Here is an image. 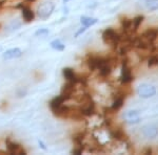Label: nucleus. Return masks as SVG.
I'll return each mask as SVG.
<instances>
[{
    "instance_id": "obj_11",
    "label": "nucleus",
    "mask_w": 158,
    "mask_h": 155,
    "mask_svg": "<svg viewBox=\"0 0 158 155\" xmlns=\"http://www.w3.org/2000/svg\"><path fill=\"white\" fill-rule=\"evenodd\" d=\"M7 150L11 154H24V150L22 149V147L18 144L12 143V141H7L6 143Z\"/></svg>"
},
{
    "instance_id": "obj_6",
    "label": "nucleus",
    "mask_w": 158,
    "mask_h": 155,
    "mask_svg": "<svg viewBox=\"0 0 158 155\" xmlns=\"http://www.w3.org/2000/svg\"><path fill=\"white\" fill-rule=\"evenodd\" d=\"M123 119L124 122L129 124H138L140 122V115L139 112L136 110H128L123 113Z\"/></svg>"
},
{
    "instance_id": "obj_3",
    "label": "nucleus",
    "mask_w": 158,
    "mask_h": 155,
    "mask_svg": "<svg viewBox=\"0 0 158 155\" xmlns=\"http://www.w3.org/2000/svg\"><path fill=\"white\" fill-rule=\"evenodd\" d=\"M137 95L142 99H150L156 95V88L150 84H140L137 87Z\"/></svg>"
},
{
    "instance_id": "obj_1",
    "label": "nucleus",
    "mask_w": 158,
    "mask_h": 155,
    "mask_svg": "<svg viewBox=\"0 0 158 155\" xmlns=\"http://www.w3.org/2000/svg\"><path fill=\"white\" fill-rule=\"evenodd\" d=\"M54 9H55V4L53 2H43V3L40 4L38 6V10H37V15L40 19H48L51 15L53 14L54 12Z\"/></svg>"
},
{
    "instance_id": "obj_26",
    "label": "nucleus",
    "mask_w": 158,
    "mask_h": 155,
    "mask_svg": "<svg viewBox=\"0 0 158 155\" xmlns=\"http://www.w3.org/2000/svg\"><path fill=\"white\" fill-rule=\"evenodd\" d=\"M1 50H2V46L0 45V52H1Z\"/></svg>"
},
{
    "instance_id": "obj_13",
    "label": "nucleus",
    "mask_w": 158,
    "mask_h": 155,
    "mask_svg": "<svg viewBox=\"0 0 158 155\" xmlns=\"http://www.w3.org/2000/svg\"><path fill=\"white\" fill-rule=\"evenodd\" d=\"M62 73L63 76H64V78L67 79V81H73V82H77V78H76V75L75 72H74V70L72 68H63L62 70Z\"/></svg>"
},
{
    "instance_id": "obj_15",
    "label": "nucleus",
    "mask_w": 158,
    "mask_h": 155,
    "mask_svg": "<svg viewBox=\"0 0 158 155\" xmlns=\"http://www.w3.org/2000/svg\"><path fill=\"white\" fill-rule=\"evenodd\" d=\"M51 47H52L53 49H55V50L61 52V50H63L65 48V45L63 44V43L61 42L59 39H56V40H53V41L51 42Z\"/></svg>"
},
{
    "instance_id": "obj_8",
    "label": "nucleus",
    "mask_w": 158,
    "mask_h": 155,
    "mask_svg": "<svg viewBox=\"0 0 158 155\" xmlns=\"http://www.w3.org/2000/svg\"><path fill=\"white\" fill-rule=\"evenodd\" d=\"M22 56V50L18 47L15 48H11V49L6 50L3 55H2V58L4 60H12V59H17V58L21 57Z\"/></svg>"
},
{
    "instance_id": "obj_16",
    "label": "nucleus",
    "mask_w": 158,
    "mask_h": 155,
    "mask_svg": "<svg viewBox=\"0 0 158 155\" xmlns=\"http://www.w3.org/2000/svg\"><path fill=\"white\" fill-rule=\"evenodd\" d=\"M122 104H123V98H117L115 101H114L113 105H112V109L114 111L119 110L122 107Z\"/></svg>"
},
{
    "instance_id": "obj_4",
    "label": "nucleus",
    "mask_w": 158,
    "mask_h": 155,
    "mask_svg": "<svg viewBox=\"0 0 158 155\" xmlns=\"http://www.w3.org/2000/svg\"><path fill=\"white\" fill-rule=\"evenodd\" d=\"M106 63H109V60L104 59L101 57H91L88 60V65L90 67V69L95 70V69H100L103 65H106Z\"/></svg>"
},
{
    "instance_id": "obj_20",
    "label": "nucleus",
    "mask_w": 158,
    "mask_h": 155,
    "mask_svg": "<svg viewBox=\"0 0 158 155\" xmlns=\"http://www.w3.org/2000/svg\"><path fill=\"white\" fill-rule=\"evenodd\" d=\"M148 7H149L150 11H156L158 10V1H154V2H148Z\"/></svg>"
},
{
    "instance_id": "obj_10",
    "label": "nucleus",
    "mask_w": 158,
    "mask_h": 155,
    "mask_svg": "<svg viewBox=\"0 0 158 155\" xmlns=\"http://www.w3.org/2000/svg\"><path fill=\"white\" fill-rule=\"evenodd\" d=\"M64 102H65V100L62 95H58V96H56V98L53 99V100L50 102V107H51V109H52L53 112L57 111L58 109L63 105Z\"/></svg>"
},
{
    "instance_id": "obj_5",
    "label": "nucleus",
    "mask_w": 158,
    "mask_h": 155,
    "mask_svg": "<svg viewBox=\"0 0 158 155\" xmlns=\"http://www.w3.org/2000/svg\"><path fill=\"white\" fill-rule=\"evenodd\" d=\"M141 132L144 137L153 139L158 135V127L156 125H153V124H149V125L142 127Z\"/></svg>"
},
{
    "instance_id": "obj_17",
    "label": "nucleus",
    "mask_w": 158,
    "mask_h": 155,
    "mask_svg": "<svg viewBox=\"0 0 158 155\" xmlns=\"http://www.w3.org/2000/svg\"><path fill=\"white\" fill-rule=\"evenodd\" d=\"M20 26H21V22L18 21V20H14V21H12L11 23L7 25L6 29L9 30V32H12V30L18 29Z\"/></svg>"
},
{
    "instance_id": "obj_7",
    "label": "nucleus",
    "mask_w": 158,
    "mask_h": 155,
    "mask_svg": "<svg viewBox=\"0 0 158 155\" xmlns=\"http://www.w3.org/2000/svg\"><path fill=\"white\" fill-rule=\"evenodd\" d=\"M120 79H121V82L123 84H128L133 81V76H132V72L127 63H123V65H122Z\"/></svg>"
},
{
    "instance_id": "obj_22",
    "label": "nucleus",
    "mask_w": 158,
    "mask_h": 155,
    "mask_svg": "<svg viewBox=\"0 0 158 155\" xmlns=\"http://www.w3.org/2000/svg\"><path fill=\"white\" fill-rule=\"evenodd\" d=\"M86 29H88V27H86V26H83V27H81V29H79L78 32H77V33H76V34H75V38H78L79 36H80L81 34H83V33H85V30H86Z\"/></svg>"
},
{
    "instance_id": "obj_18",
    "label": "nucleus",
    "mask_w": 158,
    "mask_h": 155,
    "mask_svg": "<svg viewBox=\"0 0 158 155\" xmlns=\"http://www.w3.org/2000/svg\"><path fill=\"white\" fill-rule=\"evenodd\" d=\"M142 20H143V16H138L133 19V29H132L133 32H136V30L138 29V27H139V25L141 24Z\"/></svg>"
},
{
    "instance_id": "obj_24",
    "label": "nucleus",
    "mask_w": 158,
    "mask_h": 155,
    "mask_svg": "<svg viewBox=\"0 0 158 155\" xmlns=\"http://www.w3.org/2000/svg\"><path fill=\"white\" fill-rule=\"evenodd\" d=\"M70 1V0H63V2H64V3H67V2H69Z\"/></svg>"
},
{
    "instance_id": "obj_25",
    "label": "nucleus",
    "mask_w": 158,
    "mask_h": 155,
    "mask_svg": "<svg viewBox=\"0 0 158 155\" xmlns=\"http://www.w3.org/2000/svg\"><path fill=\"white\" fill-rule=\"evenodd\" d=\"M27 1H30V2H33V1H35V0H27Z\"/></svg>"
},
{
    "instance_id": "obj_14",
    "label": "nucleus",
    "mask_w": 158,
    "mask_h": 155,
    "mask_svg": "<svg viewBox=\"0 0 158 155\" xmlns=\"http://www.w3.org/2000/svg\"><path fill=\"white\" fill-rule=\"evenodd\" d=\"M97 21H98V20L96 19V18H92V17H88V16H82L80 18L81 24H83L86 27L92 26V25L96 24V23H97Z\"/></svg>"
},
{
    "instance_id": "obj_12",
    "label": "nucleus",
    "mask_w": 158,
    "mask_h": 155,
    "mask_svg": "<svg viewBox=\"0 0 158 155\" xmlns=\"http://www.w3.org/2000/svg\"><path fill=\"white\" fill-rule=\"evenodd\" d=\"M21 12H22V17H23L25 22H31L34 20V17H35L34 12H33L29 6H22Z\"/></svg>"
},
{
    "instance_id": "obj_23",
    "label": "nucleus",
    "mask_w": 158,
    "mask_h": 155,
    "mask_svg": "<svg viewBox=\"0 0 158 155\" xmlns=\"http://www.w3.org/2000/svg\"><path fill=\"white\" fill-rule=\"evenodd\" d=\"M38 144H39V146L41 147V148H42L43 150H47V148H45V146H44V144H43L42 141H38Z\"/></svg>"
},
{
    "instance_id": "obj_9",
    "label": "nucleus",
    "mask_w": 158,
    "mask_h": 155,
    "mask_svg": "<svg viewBox=\"0 0 158 155\" xmlns=\"http://www.w3.org/2000/svg\"><path fill=\"white\" fill-rule=\"evenodd\" d=\"M141 37L143 38V39H146L148 42L153 43L155 40H156V38L158 37V29H156V27H152V29H147L146 32L142 34Z\"/></svg>"
},
{
    "instance_id": "obj_2",
    "label": "nucleus",
    "mask_w": 158,
    "mask_h": 155,
    "mask_svg": "<svg viewBox=\"0 0 158 155\" xmlns=\"http://www.w3.org/2000/svg\"><path fill=\"white\" fill-rule=\"evenodd\" d=\"M102 40L106 44L112 45V46H115L120 41V36L112 29H106L102 33Z\"/></svg>"
},
{
    "instance_id": "obj_19",
    "label": "nucleus",
    "mask_w": 158,
    "mask_h": 155,
    "mask_svg": "<svg viewBox=\"0 0 158 155\" xmlns=\"http://www.w3.org/2000/svg\"><path fill=\"white\" fill-rule=\"evenodd\" d=\"M50 34V30L48 29H40L35 33V36L36 37H47Z\"/></svg>"
},
{
    "instance_id": "obj_21",
    "label": "nucleus",
    "mask_w": 158,
    "mask_h": 155,
    "mask_svg": "<svg viewBox=\"0 0 158 155\" xmlns=\"http://www.w3.org/2000/svg\"><path fill=\"white\" fill-rule=\"evenodd\" d=\"M148 65H149L150 67H152V66H154V65H158V57H156V56H154V57H151V58H150Z\"/></svg>"
}]
</instances>
